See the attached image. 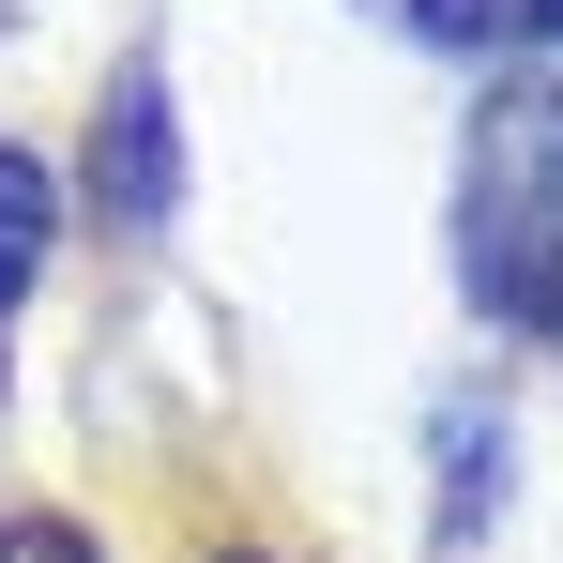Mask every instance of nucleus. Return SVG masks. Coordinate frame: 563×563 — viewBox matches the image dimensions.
<instances>
[{
	"label": "nucleus",
	"instance_id": "nucleus-1",
	"mask_svg": "<svg viewBox=\"0 0 563 563\" xmlns=\"http://www.w3.org/2000/svg\"><path fill=\"white\" fill-rule=\"evenodd\" d=\"M457 260L503 320L563 335V92H503L457 168Z\"/></svg>",
	"mask_w": 563,
	"mask_h": 563
},
{
	"label": "nucleus",
	"instance_id": "nucleus-2",
	"mask_svg": "<svg viewBox=\"0 0 563 563\" xmlns=\"http://www.w3.org/2000/svg\"><path fill=\"white\" fill-rule=\"evenodd\" d=\"M168 184H184V137H168V77L137 62V77L107 92V137H92V198L122 213V229H153V213H168Z\"/></svg>",
	"mask_w": 563,
	"mask_h": 563
},
{
	"label": "nucleus",
	"instance_id": "nucleus-3",
	"mask_svg": "<svg viewBox=\"0 0 563 563\" xmlns=\"http://www.w3.org/2000/svg\"><path fill=\"white\" fill-rule=\"evenodd\" d=\"M427 46H563V0H411Z\"/></svg>",
	"mask_w": 563,
	"mask_h": 563
},
{
	"label": "nucleus",
	"instance_id": "nucleus-4",
	"mask_svg": "<svg viewBox=\"0 0 563 563\" xmlns=\"http://www.w3.org/2000/svg\"><path fill=\"white\" fill-rule=\"evenodd\" d=\"M46 229H62L46 168H31V153H0V320H15V289H31V260H46Z\"/></svg>",
	"mask_w": 563,
	"mask_h": 563
},
{
	"label": "nucleus",
	"instance_id": "nucleus-5",
	"mask_svg": "<svg viewBox=\"0 0 563 563\" xmlns=\"http://www.w3.org/2000/svg\"><path fill=\"white\" fill-rule=\"evenodd\" d=\"M0 563H92V533H62V518H0Z\"/></svg>",
	"mask_w": 563,
	"mask_h": 563
},
{
	"label": "nucleus",
	"instance_id": "nucleus-6",
	"mask_svg": "<svg viewBox=\"0 0 563 563\" xmlns=\"http://www.w3.org/2000/svg\"><path fill=\"white\" fill-rule=\"evenodd\" d=\"M229 563H260V549H229Z\"/></svg>",
	"mask_w": 563,
	"mask_h": 563
}]
</instances>
